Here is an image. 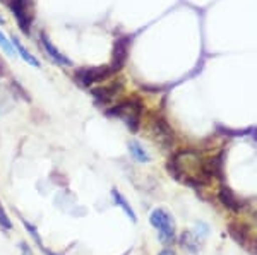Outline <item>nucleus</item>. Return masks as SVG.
I'll return each instance as SVG.
<instances>
[{
	"label": "nucleus",
	"mask_w": 257,
	"mask_h": 255,
	"mask_svg": "<svg viewBox=\"0 0 257 255\" xmlns=\"http://www.w3.org/2000/svg\"><path fill=\"white\" fill-rule=\"evenodd\" d=\"M143 113H144V103L138 96L125 98L123 101H120L117 105L106 108V115L122 120L131 132H138L139 130Z\"/></svg>",
	"instance_id": "1"
},
{
	"label": "nucleus",
	"mask_w": 257,
	"mask_h": 255,
	"mask_svg": "<svg viewBox=\"0 0 257 255\" xmlns=\"http://www.w3.org/2000/svg\"><path fill=\"white\" fill-rule=\"evenodd\" d=\"M6 4H7V9L11 11V14L14 16L16 24H18L21 33L30 36L36 18L35 2L33 0H6Z\"/></svg>",
	"instance_id": "2"
},
{
	"label": "nucleus",
	"mask_w": 257,
	"mask_h": 255,
	"mask_svg": "<svg viewBox=\"0 0 257 255\" xmlns=\"http://www.w3.org/2000/svg\"><path fill=\"white\" fill-rule=\"evenodd\" d=\"M115 71L111 65H103V67H81L72 71V81L76 86L82 89H89L91 86H98L101 82H106L113 77Z\"/></svg>",
	"instance_id": "3"
},
{
	"label": "nucleus",
	"mask_w": 257,
	"mask_h": 255,
	"mask_svg": "<svg viewBox=\"0 0 257 255\" xmlns=\"http://www.w3.org/2000/svg\"><path fill=\"white\" fill-rule=\"evenodd\" d=\"M149 132L153 135V141L158 144L161 151H170L175 144V132L170 127L168 120L161 115H153L149 122Z\"/></svg>",
	"instance_id": "4"
},
{
	"label": "nucleus",
	"mask_w": 257,
	"mask_h": 255,
	"mask_svg": "<svg viewBox=\"0 0 257 255\" xmlns=\"http://www.w3.org/2000/svg\"><path fill=\"white\" fill-rule=\"evenodd\" d=\"M123 89H125V84L120 79H111L110 82H101L96 88L91 89V96H93V101L96 106H108L111 105L118 96H122Z\"/></svg>",
	"instance_id": "5"
},
{
	"label": "nucleus",
	"mask_w": 257,
	"mask_h": 255,
	"mask_svg": "<svg viewBox=\"0 0 257 255\" xmlns=\"http://www.w3.org/2000/svg\"><path fill=\"white\" fill-rule=\"evenodd\" d=\"M149 221L160 231V240L163 243H170L175 238V221L172 214L165 209H155L149 216Z\"/></svg>",
	"instance_id": "6"
},
{
	"label": "nucleus",
	"mask_w": 257,
	"mask_h": 255,
	"mask_svg": "<svg viewBox=\"0 0 257 255\" xmlns=\"http://www.w3.org/2000/svg\"><path fill=\"white\" fill-rule=\"evenodd\" d=\"M40 47L43 48V52L47 53V57L53 64L60 65V67H72V60L53 45V41L50 40V36L45 31H40Z\"/></svg>",
	"instance_id": "7"
},
{
	"label": "nucleus",
	"mask_w": 257,
	"mask_h": 255,
	"mask_svg": "<svg viewBox=\"0 0 257 255\" xmlns=\"http://www.w3.org/2000/svg\"><path fill=\"white\" fill-rule=\"evenodd\" d=\"M128 52H131V38L122 36L113 43V50H111V69L115 72H118L120 69H123L125 62L128 59Z\"/></svg>",
	"instance_id": "8"
},
{
	"label": "nucleus",
	"mask_w": 257,
	"mask_h": 255,
	"mask_svg": "<svg viewBox=\"0 0 257 255\" xmlns=\"http://www.w3.org/2000/svg\"><path fill=\"white\" fill-rule=\"evenodd\" d=\"M11 41H12V47H14V50H16V55H19L21 59L26 62L28 65H31V67H36V69L40 67V60L36 59V57L33 55V53H31L30 50H28L26 47H24L23 41H21V40L18 38V36L12 35V36H11Z\"/></svg>",
	"instance_id": "9"
},
{
	"label": "nucleus",
	"mask_w": 257,
	"mask_h": 255,
	"mask_svg": "<svg viewBox=\"0 0 257 255\" xmlns=\"http://www.w3.org/2000/svg\"><path fill=\"white\" fill-rule=\"evenodd\" d=\"M218 199L219 202L225 205L226 209H230V211H240L242 209V202L238 200V197L233 194V192L230 190L228 187H219L218 190Z\"/></svg>",
	"instance_id": "10"
},
{
	"label": "nucleus",
	"mask_w": 257,
	"mask_h": 255,
	"mask_svg": "<svg viewBox=\"0 0 257 255\" xmlns=\"http://www.w3.org/2000/svg\"><path fill=\"white\" fill-rule=\"evenodd\" d=\"M128 153H131L134 161H138L141 164H146V163L151 161V156H149L146 147H144L139 141H131V142H128Z\"/></svg>",
	"instance_id": "11"
},
{
	"label": "nucleus",
	"mask_w": 257,
	"mask_h": 255,
	"mask_svg": "<svg viewBox=\"0 0 257 255\" xmlns=\"http://www.w3.org/2000/svg\"><path fill=\"white\" fill-rule=\"evenodd\" d=\"M180 243L184 246L187 252H192L196 253L201 250V243H202V238L197 235V233H190V231H185L182 233L180 236Z\"/></svg>",
	"instance_id": "12"
},
{
	"label": "nucleus",
	"mask_w": 257,
	"mask_h": 255,
	"mask_svg": "<svg viewBox=\"0 0 257 255\" xmlns=\"http://www.w3.org/2000/svg\"><path fill=\"white\" fill-rule=\"evenodd\" d=\"M111 197H113L115 202H117V204L120 205V207H122L123 211H125V214L128 216V219H131L132 223H136V214H134V211H132L131 205H128V202H127L125 197H123L122 194H120V192L117 190V188H113V190H111Z\"/></svg>",
	"instance_id": "13"
},
{
	"label": "nucleus",
	"mask_w": 257,
	"mask_h": 255,
	"mask_svg": "<svg viewBox=\"0 0 257 255\" xmlns=\"http://www.w3.org/2000/svg\"><path fill=\"white\" fill-rule=\"evenodd\" d=\"M230 235L231 238L238 241L242 245H247V238H248V228H245L243 224H230Z\"/></svg>",
	"instance_id": "14"
},
{
	"label": "nucleus",
	"mask_w": 257,
	"mask_h": 255,
	"mask_svg": "<svg viewBox=\"0 0 257 255\" xmlns=\"http://www.w3.org/2000/svg\"><path fill=\"white\" fill-rule=\"evenodd\" d=\"M9 89H11V93L14 94V96H21V98H23L24 101H31V98H30V93H28L26 89L23 88V84H21L19 81H16V79H11Z\"/></svg>",
	"instance_id": "15"
},
{
	"label": "nucleus",
	"mask_w": 257,
	"mask_h": 255,
	"mask_svg": "<svg viewBox=\"0 0 257 255\" xmlns=\"http://www.w3.org/2000/svg\"><path fill=\"white\" fill-rule=\"evenodd\" d=\"M0 50H4L6 52V55H9V57L16 55V50H14V47H12L11 38L2 30H0Z\"/></svg>",
	"instance_id": "16"
},
{
	"label": "nucleus",
	"mask_w": 257,
	"mask_h": 255,
	"mask_svg": "<svg viewBox=\"0 0 257 255\" xmlns=\"http://www.w3.org/2000/svg\"><path fill=\"white\" fill-rule=\"evenodd\" d=\"M0 226H4L6 229H11L12 228V223H11L9 216L6 214V211H4L2 204H0Z\"/></svg>",
	"instance_id": "17"
},
{
	"label": "nucleus",
	"mask_w": 257,
	"mask_h": 255,
	"mask_svg": "<svg viewBox=\"0 0 257 255\" xmlns=\"http://www.w3.org/2000/svg\"><path fill=\"white\" fill-rule=\"evenodd\" d=\"M7 76H9V69H7L6 60L0 57V77H7Z\"/></svg>",
	"instance_id": "18"
},
{
	"label": "nucleus",
	"mask_w": 257,
	"mask_h": 255,
	"mask_svg": "<svg viewBox=\"0 0 257 255\" xmlns=\"http://www.w3.org/2000/svg\"><path fill=\"white\" fill-rule=\"evenodd\" d=\"M160 255H175V252H173V250H161V252H160Z\"/></svg>",
	"instance_id": "19"
},
{
	"label": "nucleus",
	"mask_w": 257,
	"mask_h": 255,
	"mask_svg": "<svg viewBox=\"0 0 257 255\" xmlns=\"http://www.w3.org/2000/svg\"><path fill=\"white\" fill-rule=\"evenodd\" d=\"M0 24H4V18H2V16H0Z\"/></svg>",
	"instance_id": "20"
},
{
	"label": "nucleus",
	"mask_w": 257,
	"mask_h": 255,
	"mask_svg": "<svg viewBox=\"0 0 257 255\" xmlns=\"http://www.w3.org/2000/svg\"><path fill=\"white\" fill-rule=\"evenodd\" d=\"M0 2H6V0H0Z\"/></svg>",
	"instance_id": "21"
}]
</instances>
